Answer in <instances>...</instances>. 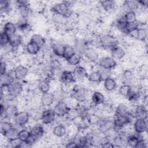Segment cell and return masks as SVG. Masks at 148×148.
Masks as SVG:
<instances>
[{"label": "cell", "mask_w": 148, "mask_h": 148, "mask_svg": "<svg viewBox=\"0 0 148 148\" xmlns=\"http://www.w3.org/2000/svg\"><path fill=\"white\" fill-rule=\"evenodd\" d=\"M140 135L139 134H129L127 135L126 144L127 146L133 148H136L137 145L140 140Z\"/></svg>", "instance_id": "1f68e13d"}, {"label": "cell", "mask_w": 148, "mask_h": 148, "mask_svg": "<svg viewBox=\"0 0 148 148\" xmlns=\"http://www.w3.org/2000/svg\"><path fill=\"white\" fill-rule=\"evenodd\" d=\"M65 45L61 42H54L51 45V50L53 54L58 57H62Z\"/></svg>", "instance_id": "83f0119b"}, {"label": "cell", "mask_w": 148, "mask_h": 148, "mask_svg": "<svg viewBox=\"0 0 148 148\" xmlns=\"http://www.w3.org/2000/svg\"><path fill=\"white\" fill-rule=\"evenodd\" d=\"M97 62L98 66L110 71L114 69L117 66V61L111 56L100 57Z\"/></svg>", "instance_id": "ba28073f"}, {"label": "cell", "mask_w": 148, "mask_h": 148, "mask_svg": "<svg viewBox=\"0 0 148 148\" xmlns=\"http://www.w3.org/2000/svg\"><path fill=\"white\" fill-rule=\"evenodd\" d=\"M60 81L62 86L71 87L76 82L73 72L71 71H63L60 75Z\"/></svg>", "instance_id": "9c48e42d"}, {"label": "cell", "mask_w": 148, "mask_h": 148, "mask_svg": "<svg viewBox=\"0 0 148 148\" xmlns=\"http://www.w3.org/2000/svg\"><path fill=\"white\" fill-rule=\"evenodd\" d=\"M85 58L90 62H97L99 59V54L95 49L89 47L83 54Z\"/></svg>", "instance_id": "e0dca14e"}, {"label": "cell", "mask_w": 148, "mask_h": 148, "mask_svg": "<svg viewBox=\"0 0 148 148\" xmlns=\"http://www.w3.org/2000/svg\"><path fill=\"white\" fill-rule=\"evenodd\" d=\"M28 73V68L23 65H18L15 66L13 70V74L15 79L20 82H23L26 79Z\"/></svg>", "instance_id": "30bf717a"}, {"label": "cell", "mask_w": 148, "mask_h": 148, "mask_svg": "<svg viewBox=\"0 0 148 148\" xmlns=\"http://www.w3.org/2000/svg\"><path fill=\"white\" fill-rule=\"evenodd\" d=\"M87 79L90 82L92 83H96V84L99 83L101 82L102 81L99 72L97 70L94 71L91 73H88Z\"/></svg>", "instance_id": "f6af8a7d"}, {"label": "cell", "mask_w": 148, "mask_h": 148, "mask_svg": "<svg viewBox=\"0 0 148 148\" xmlns=\"http://www.w3.org/2000/svg\"><path fill=\"white\" fill-rule=\"evenodd\" d=\"M29 131L31 132V135L36 140L40 139L43 136L45 132L43 126L40 124H37L32 126Z\"/></svg>", "instance_id": "f546056e"}, {"label": "cell", "mask_w": 148, "mask_h": 148, "mask_svg": "<svg viewBox=\"0 0 148 148\" xmlns=\"http://www.w3.org/2000/svg\"><path fill=\"white\" fill-rule=\"evenodd\" d=\"M29 40L36 43L40 47L44 46L46 44L45 38L42 35H41L39 34H32Z\"/></svg>", "instance_id": "7bdbcfd3"}, {"label": "cell", "mask_w": 148, "mask_h": 148, "mask_svg": "<svg viewBox=\"0 0 148 148\" xmlns=\"http://www.w3.org/2000/svg\"><path fill=\"white\" fill-rule=\"evenodd\" d=\"M130 90H131V86L130 85L126 84H123L119 87V88L118 90V92L121 95L126 98L127 96L128 95Z\"/></svg>", "instance_id": "db71d44e"}, {"label": "cell", "mask_w": 148, "mask_h": 148, "mask_svg": "<svg viewBox=\"0 0 148 148\" xmlns=\"http://www.w3.org/2000/svg\"><path fill=\"white\" fill-rule=\"evenodd\" d=\"M15 80L14 76L12 73L9 72L2 73L0 75V84L1 87L6 88L8 87L11 83Z\"/></svg>", "instance_id": "ac0fdd59"}, {"label": "cell", "mask_w": 148, "mask_h": 148, "mask_svg": "<svg viewBox=\"0 0 148 148\" xmlns=\"http://www.w3.org/2000/svg\"><path fill=\"white\" fill-rule=\"evenodd\" d=\"M56 117L57 116L56 115L53 109L47 108L42 111L40 119L43 124L51 125L56 121Z\"/></svg>", "instance_id": "52a82bcc"}, {"label": "cell", "mask_w": 148, "mask_h": 148, "mask_svg": "<svg viewBox=\"0 0 148 148\" xmlns=\"http://www.w3.org/2000/svg\"><path fill=\"white\" fill-rule=\"evenodd\" d=\"M17 31V27L16 24L12 21H6L3 24V30L2 31L4 32L10 37H12L16 34Z\"/></svg>", "instance_id": "d4e9b609"}, {"label": "cell", "mask_w": 148, "mask_h": 148, "mask_svg": "<svg viewBox=\"0 0 148 148\" xmlns=\"http://www.w3.org/2000/svg\"><path fill=\"white\" fill-rule=\"evenodd\" d=\"M17 9L21 18L28 19V17L30 16L31 13V9L30 8L29 3L17 6Z\"/></svg>", "instance_id": "e575fe53"}, {"label": "cell", "mask_w": 148, "mask_h": 148, "mask_svg": "<svg viewBox=\"0 0 148 148\" xmlns=\"http://www.w3.org/2000/svg\"><path fill=\"white\" fill-rule=\"evenodd\" d=\"M23 42V38L19 34H16L10 37L9 44L13 49V50L18 48Z\"/></svg>", "instance_id": "f35d334b"}, {"label": "cell", "mask_w": 148, "mask_h": 148, "mask_svg": "<svg viewBox=\"0 0 148 148\" xmlns=\"http://www.w3.org/2000/svg\"><path fill=\"white\" fill-rule=\"evenodd\" d=\"M133 128L136 134L142 135L147 130V117L145 119H136L133 123Z\"/></svg>", "instance_id": "8fae6325"}, {"label": "cell", "mask_w": 148, "mask_h": 148, "mask_svg": "<svg viewBox=\"0 0 148 148\" xmlns=\"http://www.w3.org/2000/svg\"><path fill=\"white\" fill-rule=\"evenodd\" d=\"M141 92H142L139 88H137L134 86H131V90L126 98L131 103H137L142 97Z\"/></svg>", "instance_id": "2e32d148"}, {"label": "cell", "mask_w": 148, "mask_h": 148, "mask_svg": "<svg viewBox=\"0 0 148 148\" xmlns=\"http://www.w3.org/2000/svg\"><path fill=\"white\" fill-rule=\"evenodd\" d=\"M132 114V112L130 110V108L127 105L120 103L116 106L114 115L118 116H128Z\"/></svg>", "instance_id": "4316f807"}, {"label": "cell", "mask_w": 148, "mask_h": 148, "mask_svg": "<svg viewBox=\"0 0 148 148\" xmlns=\"http://www.w3.org/2000/svg\"><path fill=\"white\" fill-rule=\"evenodd\" d=\"M10 37L4 32L1 31L0 35V45L1 49H3L9 44Z\"/></svg>", "instance_id": "f907efd6"}, {"label": "cell", "mask_w": 148, "mask_h": 148, "mask_svg": "<svg viewBox=\"0 0 148 148\" xmlns=\"http://www.w3.org/2000/svg\"><path fill=\"white\" fill-rule=\"evenodd\" d=\"M31 136L30 131L27 129H21L19 130L18 134V138L23 143L26 142Z\"/></svg>", "instance_id": "681fc988"}, {"label": "cell", "mask_w": 148, "mask_h": 148, "mask_svg": "<svg viewBox=\"0 0 148 148\" xmlns=\"http://www.w3.org/2000/svg\"><path fill=\"white\" fill-rule=\"evenodd\" d=\"M18 112V109L16 105L14 104H9L6 105L4 119H14Z\"/></svg>", "instance_id": "44dd1931"}, {"label": "cell", "mask_w": 148, "mask_h": 148, "mask_svg": "<svg viewBox=\"0 0 148 148\" xmlns=\"http://www.w3.org/2000/svg\"><path fill=\"white\" fill-rule=\"evenodd\" d=\"M100 5L103 9L108 13H113L116 8V3L113 0H105L99 1Z\"/></svg>", "instance_id": "f1b7e54d"}, {"label": "cell", "mask_w": 148, "mask_h": 148, "mask_svg": "<svg viewBox=\"0 0 148 148\" xmlns=\"http://www.w3.org/2000/svg\"><path fill=\"white\" fill-rule=\"evenodd\" d=\"M122 16L126 23H132L137 21L136 13L135 12H127Z\"/></svg>", "instance_id": "c3c4849f"}, {"label": "cell", "mask_w": 148, "mask_h": 148, "mask_svg": "<svg viewBox=\"0 0 148 148\" xmlns=\"http://www.w3.org/2000/svg\"><path fill=\"white\" fill-rule=\"evenodd\" d=\"M71 97L77 102H86L88 101V91L81 85H73L71 90Z\"/></svg>", "instance_id": "6da1fadb"}, {"label": "cell", "mask_w": 148, "mask_h": 148, "mask_svg": "<svg viewBox=\"0 0 148 148\" xmlns=\"http://www.w3.org/2000/svg\"><path fill=\"white\" fill-rule=\"evenodd\" d=\"M82 61V55L76 52L66 61L67 62L68 65L72 66H76L79 65H80Z\"/></svg>", "instance_id": "ab89813d"}, {"label": "cell", "mask_w": 148, "mask_h": 148, "mask_svg": "<svg viewBox=\"0 0 148 148\" xmlns=\"http://www.w3.org/2000/svg\"><path fill=\"white\" fill-rule=\"evenodd\" d=\"M140 8L138 1H125L122 4L123 10L127 12H136Z\"/></svg>", "instance_id": "cb8c5ba5"}, {"label": "cell", "mask_w": 148, "mask_h": 148, "mask_svg": "<svg viewBox=\"0 0 148 148\" xmlns=\"http://www.w3.org/2000/svg\"><path fill=\"white\" fill-rule=\"evenodd\" d=\"M6 88L8 95L13 98L19 96L23 91V85L21 82L17 80H14Z\"/></svg>", "instance_id": "5b68a950"}, {"label": "cell", "mask_w": 148, "mask_h": 148, "mask_svg": "<svg viewBox=\"0 0 148 148\" xmlns=\"http://www.w3.org/2000/svg\"><path fill=\"white\" fill-rule=\"evenodd\" d=\"M50 81L47 79H44L41 80L38 85V88L41 93L46 92L50 91Z\"/></svg>", "instance_id": "60d3db41"}, {"label": "cell", "mask_w": 148, "mask_h": 148, "mask_svg": "<svg viewBox=\"0 0 148 148\" xmlns=\"http://www.w3.org/2000/svg\"><path fill=\"white\" fill-rule=\"evenodd\" d=\"M89 42L85 39L80 38L77 39L74 45V47L75 49V50L77 53H79L83 55L84 52L86 51V50L90 47L89 46Z\"/></svg>", "instance_id": "ffe728a7"}, {"label": "cell", "mask_w": 148, "mask_h": 148, "mask_svg": "<svg viewBox=\"0 0 148 148\" xmlns=\"http://www.w3.org/2000/svg\"><path fill=\"white\" fill-rule=\"evenodd\" d=\"M13 127L14 125L11 122L8 120H6V119L2 120L1 121V125H0V130H1V134L3 136H4Z\"/></svg>", "instance_id": "b9f144b4"}, {"label": "cell", "mask_w": 148, "mask_h": 148, "mask_svg": "<svg viewBox=\"0 0 148 148\" xmlns=\"http://www.w3.org/2000/svg\"><path fill=\"white\" fill-rule=\"evenodd\" d=\"M73 74L76 81H83L85 79H87L88 73L87 69L81 65L75 66L73 71Z\"/></svg>", "instance_id": "5bb4252c"}, {"label": "cell", "mask_w": 148, "mask_h": 148, "mask_svg": "<svg viewBox=\"0 0 148 148\" xmlns=\"http://www.w3.org/2000/svg\"><path fill=\"white\" fill-rule=\"evenodd\" d=\"M56 100L55 95L53 92L48 91L42 93L40 98V102L43 107H49L51 106Z\"/></svg>", "instance_id": "9a60e30c"}, {"label": "cell", "mask_w": 148, "mask_h": 148, "mask_svg": "<svg viewBox=\"0 0 148 148\" xmlns=\"http://www.w3.org/2000/svg\"><path fill=\"white\" fill-rule=\"evenodd\" d=\"M147 32L146 28L140 27L137 30L133 32L130 35L132 36V37L135 38L138 40L144 41L147 38Z\"/></svg>", "instance_id": "836d02e7"}, {"label": "cell", "mask_w": 148, "mask_h": 148, "mask_svg": "<svg viewBox=\"0 0 148 148\" xmlns=\"http://www.w3.org/2000/svg\"><path fill=\"white\" fill-rule=\"evenodd\" d=\"M51 10L54 14L59 15L65 18L69 17L72 14L71 5L68 1H62L56 3L52 7Z\"/></svg>", "instance_id": "7a4b0ae2"}, {"label": "cell", "mask_w": 148, "mask_h": 148, "mask_svg": "<svg viewBox=\"0 0 148 148\" xmlns=\"http://www.w3.org/2000/svg\"><path fill=\"white\" fill-rule=\"evenodd\" d=\"M41 47L38 45L36 43L29 41L25 45V51L29 55H36L40 51Z\"/></svg>", "instance_id": "4dcf8cb0"}, {"label": "cell", "mask_w": 148, "mask_h": 148, "mask_svg": "<svg viewBox=\"0 0 148 148\" xmlns=\"http://www.w3.org/2000/svg\"><path fill=\"white\" fill-rule=\"evenodd\" d=\"M10 6H11L10 1L8 0H1L0 1L1 13L2 14H5L9 13L10 9Z\"/></svg>", "instance_id": "7dc6e473"}, {"label": "cell", "mask_w": 148, "mask_h": 148, "mask_svg": "<svg viewBox=\"0 0 148 148\" xmlns=\"http://www.w3.org/2000/svg\"><path fill=\"white\" fill-rule=\"evenodd\" d=\"M7 69H8V63H7V62L5 60V59L4 60L1 59V63H0V72H1V74L8 72Z\"/></svg>", "instance_id": "11a10c76"}, {"label": "cell", "mask_w": 148, "mask_h": 148, "mask_svg": "<svg viewBox=\"0 0 148 148\" xmlns=\"http://www.w3.org/2000/svg\"><path fill=\"white\" fill-rule=\"evenodd\" d=\"M103 87L105 90L109 92H112L116 90L117 88V82L116 80L112 77H109L103 81Z\"/></svg>", "instance_id": "d6a6232c"}, {"label": "cell", "mask_w": 148, "mask_h": 148, "mask_svg": "<svg viewBox=\"0 0 148 148\" xmlns=\"http://www.w3.org/2000/svg\"><path fill=\"white\" fill-rule=\"evenodd\" d=\"M76 53V51L74 46H72L71 45H65L62 58H64L65 61H67Z\"/></svg>", "instance_id": "ee69618b"}, {"label": "cell", "mask_w": 148, "mask_h": 148, "mask_svg": "<svg viewBox=\"0 0 148 148\" xmlns=\"http://www.w3.org/2000/svg\"><path fill=\"white\" fill-rule=\"evenodd\" d=\"M53 133L57 138H63L66 135L67 130L64 125L59 124L54 127Z\"/></svg>", "instance_id": "8d00e7d4"}, {"label": "cell", "mask_w": 148, "mask_h": 148, "mask_svg": "<svg viewBox=\"0 0 148 148\" xmlns=\"http://www.w3.org/2000/svg\"><path fill=\"white\" fill-rule=\"evenodd\" d=\"M100 38L101 47L106 50L110 51L112 48L119 45L117 38L112 35L105 34L100 36Z\"/></svg>", "instance_id": "277c9868"}, {"label": "cell", "mask_w": 148, "mask_h": 148, "mask_svg": "<svg viewBox=\"0 0 148 148\" xmlns=\"http://www.w3.org/2000/svg\"><path fill=\"white\" fill-rule=\"evenodd\" d=\"M65 146L66 147H67V148H76V147H78V146L77 145V143H76V142H75V140H70V141L66 143Z\"/></svg>", "instance_id": "9f6ffc18"}, {"label": "cell", "mask_w": 148, "mask_h": 148, "mask_svg": "<svg viewBox=\"0 0 148 148\" xmlns=\"http://www.w3.org/2000/svg\"><path fill=\"white\" fill-rule=\"evenodd\" d=\"M126 24H127V23L124 20L123 16H121L120 17L117 18L116 20V21L114 23L115 27L118 30H119L120 31H121L122 32H123V30L125 28V26Z\"/></svg>", "instance_id": "816d5d0a"}, {"label": "cell", "mask_w": 148, "mask_h": 148, "mask_svg": "<svg viewBox=\"0 0 148 148\" xmlns=\"http://www.w3.org/2000/svg\"><path fill=\"white\" fill-rule=\"evenodd\" d=\"M121 79L123 84L131 86V83L134 79V75L130 69H126L121 74Z\"/></svg>", "instance_id": "74e56055"}, {"label": "cell", "mask_w": 148, "mask_h": 148, "mask_svg": "<svg viewBox=\"0 0 148 148\" xmlns=\"http://www.w3.org/2000/svg\"><path fill=\"white\" fill-rule=\"evenodd\" d=\"M140 27V23L138 21L132 23H127L125 28L123 31L125 34L130 35L133 32L137 30Z\"/></svg>", "instance_id": "d590c367"}, {"label": "cell", "mask_w": 148, "mask_h": 148, "mask_svg": "<svg viewBox=\"0 0 148 148\" xmlns=\"http://www.w3.org/2000/svg\"><path fill=\"white\" fill-rule=\"evenodd\" d=\"M75 109L79 117L83 119L88 115L89 108L85 102H77L75 107Z\"/></svg>", "instance_id": "484cf974"}, {"label": "cell", "mask_w": 148, "mask_h": 148, "mask_svg": "<svg viewBox=\"0 0 148 148\" xmlns=\"http://www.w3.org/2000/svg\"><path fill=\"white\" fill-rule=\"evenodd\" d=\"M91 102L94 106H99L105 103V97L101 92L95 91L91 94Z\"/></svg>", "instance_id": "7402d4cb"}, {"label": "cell", "mask_w": 148, "mask_h": 148, "mask_svg": "<svg viewBox=\"0 0 148 148\" xmlns=\"http://www.w3.org/2000/svg\"><path fill=\"white\" fill-rule=\"evenodd\" d=\"M53 109L57 117H63L67 116L71 108L65 101L62 99L58 100Z\"/></svg>", "instance_id": "8992f818"}, {"label": "cell", "mask_w": 148, "mask_h": 148, "mask_svg": "<svg viewBox=\"0 0 148 148\" xmlns=\"http://www.w3.org/2000/svg\"><path fill=\"white\" fill-rule=\"evenodd\" d=\"M30 119L29 112L25 110L18 112L14 118V121L16 125L18 127H24L27 125Z\"/></svg>", "instance_id": "7c38bea8"}, {"label": "cell", "mask_w": 148, "mask_h": 148, "mask_svg": "<svg viewBox=\"0 0 148 148\" xmlns=\"http://www.w3.org/2000/svg\"><path fill=\"white\" fill-rule=\"evenodd\" d=\"M98 66V68L97 71L99 72L102 81H103L106 79L111 76L112 71L105 69V68H102V67H100L99 66Z\"/></svg>", "instance_id": "f5cc1de1"}, {"label": "cell", "mask_w": 148, "mask_h": 148, "mask_svg": "<svg viewBox=\"0 0 148 148\" xmlns=\"http://www.w3.org/2000/svg\"><path fill=\"white\" fill-rule=\"evenodd\" d=\"M17 30L22 33H28L32 29V25L28 22L27 19L21 18L17 21L16 24Z\"/></svg>", "instance_id": "603a6c76"}, {"label": "cell", "mask_w": 148, "mask_h": 148, "mask_svg": "<svg viewBox=\"0 0 148 148\" xmlns=\"http://www.w3.org/2000/svg\"><path fill=\"white\" fill-rule=\"evenodd\" d=\"M98 131L99 133L106 134L113 128V119L109 117H99L97 123Z\"/></svg>", "instance_id": "3957f363"}, {"label": "cell", "mask_w": 148, "mask_h": 148, "mask_svg": "<svg viewBox=\"0 0 148 148\" xmlns=\"http://www.w3.org/2000/svg\"><path fill=\"white\" fill-rule=\"evenodd\" d=\"M110 51L111 57L117 61L123 59L125 55V51L124 49L119 45L112 48Z\"/></svg>", "instance_id": "d6986e66"}, {"label": "cell", "mask_w": 148, "mask_h": 148, "mask_svg": "<svg viewBox=\"0 0 148 148\" xmlns=\"http://www.w3.org/2000/svg\"><path fill=\"white\" fill-rule=\"evenodd\" d=\"M134 118L145 119L147 117V109L146 105L143 103H137L132 112Z\"/></svg>", "instance_id": "4fadbf2b"}, {"label": "cell", "mask_w": 148, "mask_h": 148, "mask_svg": "<svg viewBox=\"0 0 148 148\" xmlns=\"http://www.w3.org/2000/svg\"><path fill=\"white\" fill-rule=\"evenodd\" d=\"M18 132H19V130H18V128L14 126L3 136L8 140V141L14 140L18 138Z\"/></svg>", "instance_id": "bcb514c9"}, {"label": "cell", "mask_w": 148, "mask_h": 148, "mask_svg": "<svg viewBox=\"0 0 148 148\" xmlns=\"http://www.w3.org/2000/svg\"><path fill=\"white\" fill-rule=\"evenodd\" d=\"M140 8H147L148 6V1L143 0V1H138Z\"/></svg>", "instance_id": "6f0895ef"}]
</instances>
